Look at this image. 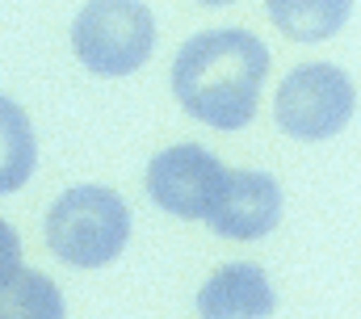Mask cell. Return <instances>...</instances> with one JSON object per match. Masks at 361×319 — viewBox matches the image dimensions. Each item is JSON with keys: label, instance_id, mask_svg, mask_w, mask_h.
Returning <instances> with one entry per match:
<instances>
[{"label": "cell", "instance_id": "52a82bcc", "mask_svg": "<svg viewBox=\"0 0 361 319\" xmlns=\"http://www.w3.org/2000/svg\"><path fill=\"white\" fill-rule=\"evenodd\" d=\"M273 303L277 299L261 265L231 260L214 269L197 290V319H269Z\"/></svg>", "mask_w": 361, "mask_h": 319}, {"label": "cell", "instance_id": "3957f363", "mask_svg": "<svg viewBox=\"0 0 361 319\" xmlns=\"http://www.w3.org/2000/svg\"><path fill=\"white\" fill-rule=\"evenodd\" d=\"M72 47L97 76L139 72L156 47L152 8L139 0H89L72 21Z\"/></svg>", "mask_w": 361, "mask_h": 319}, {"label": "cell", "instance_id": "8992f818", "mask_svg": "<svg viewBox=\"0 0 361 319\" xmlns=\"http://www.w3.org/2000/svg\"><path fill=\"white\" fill-rule=\"evenodd\" d=\"M223 239H261L281 223V189L269 172L235 168L206 219Z\"/></svg>", "mask_w": 361, "mask_h": 319}, {"label": "cell", "instance_id": "8fae6325", "mask_svg": "<svg viewBox=\"0 0 361 319\" xmlns=\"http://www.w3.org/2000/svg\"><path fill=\"white\" fill-rule=\"evenodd\" d=\"M21 273V236L0 219V290Z\"/></svg>", "mask_w": 361, "mask_h": 319}, {"label": "cell", "instance_id": "ba28073f", "mask_svg": "<svg viewBox=\"0 0 361 319\" xmlns=\"http://www.w3.org/2000/svg\"><path fill=\"white\" fill-rule=\"evenodd\" d=\"M265 4L269 21L294 42H324L353 13V0H265Z\"/></svg>", "mask_w": 361, "mask_h": 319}, {"label": "cell", "instance_id": "7a4b0ae2", "mask_svg": "<svg viewBox=\"0 0 361 319\" xmlns=\"http://www.w3.org/2000/svg\"><path fill=\"white\" fill-rule=\"evenodd\" d=\"M130 239V206L105 185H76L47 210V243L76 269L109 265Z\"/></svg>", "mask_w": 361, "mask_h": 319}, {"label": "cell", "instance_id": "6da1fadb", "mask_svg": "<svg viewBox=\"0 0 361 319\" xmlns=\"http://www.w3.org/2000/svg\"><path fill=\"white\" fill-rule=\"evenodd\" d=\"M269 76V51L248 30H202L180 47L173 64V92L197 122L240 131L252 122Z\"/></svg>", "mask_w": 361, "mask_h": 319}, {"label": "cell", "instance_id": "9c48e42d", "mask_svg": "<svg viewBox=\"0 0 361 319\" xmlns=\"http://www.w3.org/2000/svg\"><path fill=\"white\" fill-rule=\"evenodd\" d=\"M34 164H38V139L25 109L0 97V193L21 189L34 176Z\"/></svg>", "mask_w": 361, "mask_h": 319}, {"label": "cell", "instance_id": "7c38bea8", "mask_svg": "<svg viewBox=\"0 0 361 319\" xmlns=\"http://www.w3.org/2000/svg\"><path fill=\"white\" fill-rule=\"evenodd\" d=\"M197 4H210V8H219V4H231V0H197Z\"/></svg>", "mask_w": 361, "mask_h": 319}, {"label": "cell", "instance_id": "30bf717a", "mask_svg": "<svg viewBox=\"0 0 361 319\" xmlns=\"http://www.w3.org/2000/svg\"><path fill=\"white\" fill-rule=\"evenodd\" d=\"M63 315H68V303H63L59 286L38 269H21L0 290V319H63Z\"/></svg>", "mask_w": 361, "mask_h": 319}, {"label": "cell", "instance_id": "277c9868", "mask_svg": "<svg viewBox=\"0 0 361 319\" xmlns=\"http://www.w3.org/2000/svg\"><path fill=\"white\" fill-rule=\"evenodd\" d=\"M357 109V88L332 64H298L277 88V126L294 139H332L349 126Z\"/></svg>", "mask_w": 361, "mask_h": 319}, {"label": "cell", "instance_id": "5b68a950", "mask_svg": "<svg viewBox=\"0 0 361 319\" xmlns=\"http://www.w3.org/2000/svg\"><path fill=\"white\" fill-rule=\"evenodd\" d=\"M227 185V168L214 152L197 143H177L156 152L147 164V193L177 219H210L219 193Z\"/></svg>", "mask_w": 361, "mask_h": 319}]
</instances>
